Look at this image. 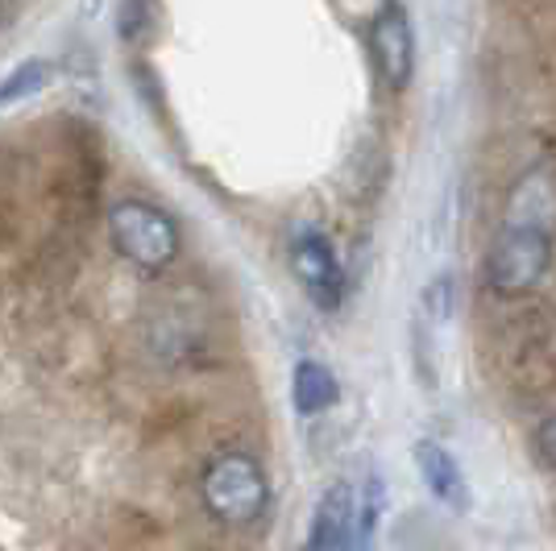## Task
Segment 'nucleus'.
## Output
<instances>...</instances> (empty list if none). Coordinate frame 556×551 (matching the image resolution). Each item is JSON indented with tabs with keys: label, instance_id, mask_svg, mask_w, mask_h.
Returning a JSON list of instances; mask_svg holds the SVG:
<instances>
[{
	"label": "nucleus",
	"instance_id": "obj_5",
	"mask_svg": "<svg viewBox=\"0 0 556 551\" xmlns=\"http://www.w3.org/2000/svg\"><path fill=\"white\" fill-rule=\"evenodd\" d=\"M291 270H295L303 291H307V299L316 303L320 311H337L345 303V261H341L337 245L320 229H300L291 236Z\"/></svg>",
	"mask_w": 556,
	"mask_h": 551
},
{
	"label": "nucleus",
	"instance_id": "obj_9",
	"mask_svg": "<svg viewBox=\"0 0 556 551\" xmlns=\"http://www.w3.org/2000/svg\"><path fill=\"white\" fill-rule=\"evenodd\" d=\"M50 75H54V63L50 59H25L17 67L0 79V108H13L29 95L47 92Z\"/></svg>",
	"mask_w": 556,
	"mask_h": 551
},
{
	"label": "nucleus",
	"instance_id": "obj_10",
	"mask_svg": "<svg viewBox=\"0 0 556 551\" xmlns=\"http://www.w3.org/2000/svg\"><path fill=\"white\" fill-rule=\"evenodd\" d=\"M535 452H540L544 464L556 469V414H548V419L540 423V432H535Z\"/></svg>",
	"mask_w": 556,
	"mask_h": 551
},
{
	"label": "nucleus",
	"instance_id": "obj_6",
	"mask_svg": "<svg viewBox=\"0 0 556 551\" xmlns=\"http://www.w3.org/2000/svg\"><path fill=\"white\" fill-rule=\"evenodd\" d=\"M300 551H362L357 548V489L353 485L337 482L320 494Z\"/></svg>",
	"mask_w": 556,
	"mask_h": 551
},
{
	"label": "nucleus",
	"instance_id": "obj_1",
	"mask_svg": "<svg viewBox=\"0 0 556 551\" xmlns=\"http://www.w3.org/2000/svg\"><path fill=\"white\" fill-rule=\"evenodd\" d=\"M553 216L556 204L548 170H528L510 191L507 220L486 249L482 278L494 295L515 299L544 282L548 266H553Z\"/></svg>",
	"mask_w": 556,
	"mask_h": 551
},
{
	"label": "nucleus",
	"instance_id": "obj_3",
	"mask_svg": "<svg viewBox=\"0 0 556 551\" xmlns=\"http://www.w3.org/2000/svg\"><path fill=\"white\" fill-rule=\"evenodd\" d=\"M109 241L121 261L138 266L146 274H163L184 249V232L175 225V216L141 195H129L109 207Z\"/></svg>",
	"mask_w": 556,
	"mask_h": 551
},
{
	"label": "nucleus",
	"instance_id": "obj_11",
	"mask_svg": "<svg viewBox=\"0 0 556 551\" xmlns=\"http://www.w3.org/2000/svg\"><path fill=\"white\" fill-rule=\"evenodd\" d=\"M13 17H17V9L13 4H0V34H4V25L13 22Z\"/></svg>",
	"mask_w": 556,
	"mask_h": 551
},
{
	"label": "nucleus",
	"instance_id": "obj_8",
	"mask_svg": "<svg viewBox=\"0 0 556 551\" xmlns=\"http://www.w3.org/2000/svg\"><path fill=\"white\" fill-rule=\"evenodd\" d=\"M337 398H341V382H337V373H332L325 361L303 357L300 366L291 369V407H295L300 419L332 411Z\"/></svg>",
	"mask_w": 556,
	"mask_h": 551
},
{
	"label": "nucleus",
	"instance_id": "obj_7",
	"mask_svg": "<svg viewBox=\"0 0 556 551\" xmlns=\"http://www.w3.org/2000/svg\"><path fill=\"white\" fill-rule=\"evenodd\" d=\"M412 457H416L424 489L441 505L465 514V510H469V482H465V473H462V460L453 457L441 439H419L416 448H412Z\"/></svg>",
	"mask_w": 556,
	"mask_h": 551
},
{
	"label": "nucleus",
	"instance_id": "obj_2",
	"mask_svg": "<svg viewBox=\"0 0 556 551\" xmlns=\"http://www.w3.org/2000/svg\"><path fill=\"white\" fill-rule=\"evenodd\" d=\"M200 502L220 527H254L270 510V477L250 452H216L200 473Z\"/></svg>",
	"mask_w": 556,
	"mask_h": 551
},
{
	"label": "nucleus",
	"instance_id": "obj_4",
	"mask_svg": "<svg viewBox=\"0 0 556 551\" xmlns=\"http://www.w3.org/2000/svg\"><path fill=\"white\" fill-rule=\"evenodd\" d=\"M366 47H370L374 71L382 79L387 92H407L412 75H416V29L407 4H382L374 9L370 29H366Z\"/></svg>",
	"mask_w": 556,
	"mask_h": 551
}]
</instances>
